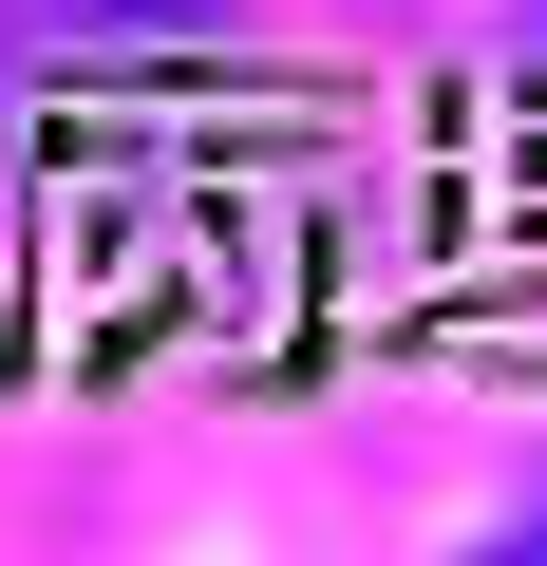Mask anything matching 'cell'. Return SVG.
Returning a JSON list of instances; mask_svg holds the SVG:
<instances>
[{
    "instance_id": "cell-1",
    "label": "cell",
    "mask_w": 547,
    "mask_h": 566,
    "mask_svg": "<svg viewBox=\"0 0 547 566\" xmlns=\"http://www.w3.org/2000/svg\"><path fill=\"white\" fill-rule=\"evenodd\" d=\"M491 566H547V491H509V510H491Z\"/></svg>"
},
{
    "instance_id": "cell-2",
    "label": "cell",
    "mask_w": 547,
    "mask_h": 566,
    "mask_svg": "<svg viewBox=\"0 0 547 566\" xmlns=\"http://www.w3.org/2000/svg\"><path fill=\"white\" fill-rule=\"evenodd\" d=\"M509 20H528V57H547V0H509Z\"/></svg>"
}]
</instances>
